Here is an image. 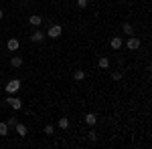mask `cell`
I'll return each mask as SVG.
<instances>
[{"label": "cell", "mask_w": 152, "mask_h": 149, "mask_svg": "<svg viewBox=\"0 0 152 149\" xmlns=\"http://www.w3.org/2000/svg\"><path fill=\"white\" fill-rule=\"evenodd\" d=\"M18 89H20V81L18 79H12L6 83V87H4V91L8 93V95H14V93H18Z\"/></svg>", "instance_id": "obj_1"}, {"label": "cell", "mask_w": 152, "mask_h": 149, "mask_svg": "<svg viewBox=\"0 0 152 149\" xmlns=\"http://www.w3.org/2000/svg\"><path fill=\"white\" fill-rule=\"evenodd\" d=\"M61 35H63V26L61 24H51L49 26V32H47L49 38H59Z\"/></svg>", "instance_id": "obj_2"}, {"label": "cell", "mask_w": 152, "mask_h": 149, "mask_svg": "<svg viewBox=\"0 0 152 149\" xmlns=\"http://www.w3.org/2000/svg\"><path fill=\"white\" fill-rule=\"evenodd\" d=\"M6 103L10 105L14 111H18V109H23V101L18 99V97H12V95H8V99H6Z\"/></svg>", "instance_id": "obj_3"}, {"label": "cell", "mask_w": 152, "mask_h": 149, "mask_svg": "<svg viewBox=\"0 0 152 149\" xmlns=\"http://www.w3.org/2000/svg\"><path fill=\"white\" fill-rule=\"evenodd\" d=\"M140 45H142V40H140V38H136L134 35L130 36L128 42H126V46H128L130 50H138V48H140Z\"/></svg>", "instance_id": "obj_4"}, {"label": "cell", "mask_w": 152, "mask_h": 149, "mask_svg": "<svg viewBox=\"0 0 152 149\" xmlns=\"http://www.w3.org/2000/svg\"><path fill=\"white\" fill-rule=\"evenodd\" d=\"M6 48H8L10 53H16V50L20 48V42H18V38H8V40H6Z\"/></svg>", "instance_id": "obj_5"}, {"label": "cell", "mask_w": 152, "mask_h": 149, "mask_svg": "<svg viewBox=\"0 0 152 149\" xmlns=\"http://www.w3.org/2000/svg\"><path fill=\"white\" fill-rule=\"evenodd\" d=\"M122 45H124V38H122V36H112L110 46H112L114 50H120V48H122Z\"/></svg>", "instance_id": "obj_6"}, {"label": "cell", "mask_w": 152, "mask_h": 149, "mask_svg": "<svg viewBox=\"0 0 152 149\" xmlns=\"http://www.w3.org/2000/svg\"><path fill=\"white\" fill-rule=\"evenodd\" d=\"M23 57H18V55H14V57H10V67L12 69H20L23 67Z\"/></svg>", "instance_id": "obj_7"}, {"label": "cell", "mask_w": 152, "mask_h": 149, "mask_svg": "<svg viewBox=\"0 0 152 149\" xmlns=\"http://www.w3.org/2000/svg\"><path fill=\"white\" fill-rule=\"evenodd\" d=\"M31 40H33V42H43V40H45V32H43V30H39V28H37L35 32H33V35H31Z\"/></svg>", "instance_id": "obj_8"}, {"label": "cell", "mask_w": 152, "mask_h": 149, "mask_svg": "<svg viewBox=\"0 0 152 149\" xmlns=\"http://www.w3.org/2000/svg\"><path fill=\"white\" fill-rule=\"evenodd\" d=\"M14 131H16V135H20V137H26V125L20 123V121H16V125H14Z\"/></svg>", "instance_id": "obj_9"}, {"label": "cell", "mask_w": 152, "mask_h": 149, "mask_svg": "<svg viewBox=\"0 0 152 149\" xmlns=\"http://www.w3.org/2000/svg\"><path fill=\"white\" fill-rule=\"evenodd\" d=\"M28 24L35 26V28H39V26L43 24V18H41L39 14H33V16H28Z\"/></svg>", "instance_id": "obj_10"}, {"label": "cell", "mask_w": 152, "mask_h": 149, "mask_svg": "<svg viewBox=\"0 0 152 149\" xmlns=\"http://www.w3.org/2000/svg\"><path fill=\"white\" fill-rule=\"evenodd\" d=\"M83 121H85L89 127H94L95 123H97V117H95V113H87L85 117H83Z\"/></svg>", "instance_id": "obj_11"}, {"label": "cell", "mask_w": 152, "mask_h": 149, "mask_svg": "<svg viewBox=\"0 0 152 149\" xmlns=\"http://www.w3.org/2000/svg\"><path fill=\"white\" fill-rule=\"evenodd\" d=\"M97 67H99V69H110V58H107V57H102V58H99V60H97Z\"/></svg>", "instance_id": "obj_12"}, {"label": "cell", "mask_w": 152, "mask_h": 149, "mask_svg": "<svg viewBox=\"0 0 152 149\" xmlns=\"http://www.w3.org/2000/svg\"><path fill=\"white\" fill-rule=\"evenodd\" d=\"M122 30H124V35H128V36L134 35V26H132L130 22H124V24H122Z\"/></svg>", "instance_id": "obj_13"}, {"label": "cell", "mask_w": 152, "mask_h": 149, "mask_svg": "<svg viewBox=\"0 0 152 149\" xmlns=\"http://www.w3.org/2000/svg\"><path fill=\"white\" fill-rule=\"evenodd\" d=\"M73 79H75V81H83V79H85V71L77 69L75 73H73Z\"/></svg>", "instance_id": "obj_14"}, {"label": "cell", "mask_w": 152, "mask_h": 149, "mask_svg": "<svg viewBox=\"0 0 152 149\" xmlns=\"http://www.w3.org/2000/svg\"><path fill=\"white\" fill-rule=\"evenodd\" d=\"M59 129H69V119L67 117H61L59 119Z\"/></svg>", "instance_id": "obj_15"}, {"label": "cell", "mask_w": 152, "mask_h": 149, "mask_svg": "<svg viewBox=\"0 0 152 149\" xmlns=\"http://www.w3.org/2000/svg\"><path fill=\"white\" fill-rule=\"evenodd\" d=\"M8 125H6V121H0V135H8Z\"/></svg>", "instance_id": "obj_16"}, {"label": "cell", "mask_w": 152, "mask_h": 149, "mask_svg": "<svg viewBox=\"0 0 152 149\" xmlns=\"http://www.w3.org/2000/svg\"><path fill=\"white\" fill-rule=\"evenodd\" d=\"M87 139H89L91 143H95V141H97V133H95L94 129H89V133H87Z\"/></svg>", "instance_id": "obj_17"}, {"label": "cell", "mask_w": 152, "mask_h": 149, "mask_svg": "<svg viewBox=\"0 0 152 149\" xmlns=\"http://www.w3.org/2000/svg\"><path fill=\"white\" fill-rule=\"evenodd\" d=\"M16 117H10V119H6V125H8V129H14V125H16Z\"/></svg>", "instance_id": "obj_18"}, {"label": "cell", "mask_w": 152, "mask_h": 149, "mask_svg": "<svg viewBox=\"0 0 152 149\" xmlns=\"http://www.w3.org/2000/svg\"><path fill=\"white\" fill-rule=\"evenodd\" d=\"M122 77H124V73H122V71H114V73H112V79H114V81H120Z\"/></svg>", "instance_id": "obj_19"}, {"label": "cell", "mask_w": 152, "mask_h": 149, "mask_svg": "<svg viewBox=\"0 0 152 149\" xmlns=\"http://www.w3.org/2000/svg\"><path fill=\"white\" fill-rule=\"evenodd\" d=\"M87 4H89V0H77V8H87Z\"/></svg>", "instance_id": "obj_20"}, {"label": "cell", "mask_w": 152, "mask_h": 149, "mask_svg": "<svg viewBox=\"0 0 152 149\" xmlns=\"http://www.w3.org/2000/svg\"><path fill=\"white\" fill-rule=\"evenodd\" d=\"M53 133H55V127H53V125L45 127V135H53Z\"/></svg>", "instance_id": "obj_21"}, {"label": "cell", "mask_w": 152, "mask_h": 149, "mask_svg": "<svg viewBox=\"0 0 152 149\" xmlns=\"http://www.w3.org/2000/svg\"><path fill=\"white\" fill-rule=\"evenodd\" d=\"M2 18H4V12H2V10H0V20H2Z\"/></svg>", "instance_id": "obj_22"}]
</instances>
